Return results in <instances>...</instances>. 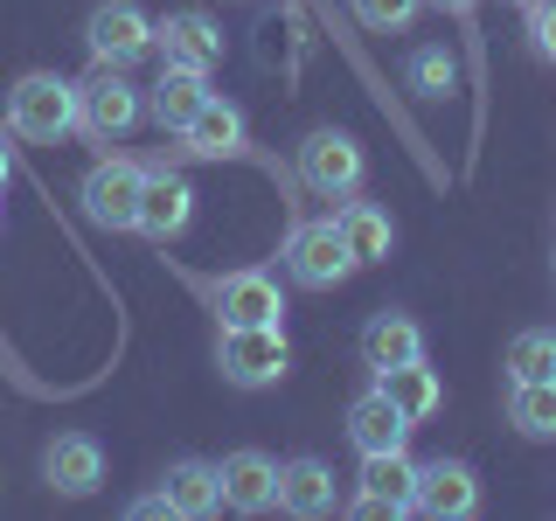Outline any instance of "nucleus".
Masks as SVG:
<instances>
[{"instance_id": "3", "label": "nucleus", "mask_w": 556, "mask_h": 521, "mask_svg": "<svg viewBox=\"0 0 556 521\" xmlns=\"http://www.w3.org/2000/svg\"><path fill=\"white\" fill-rule=\"evenodd\" d=\"M132 126H139V91L126 84V69L98 63L91 77L77 84V132H91V139H126Z\"/></svg>"}, {"instance_id": "25", "label": "nucleus", "mask_w": 556, "mask_h": 521, "mask_svg": "<svg viewBox=\"0 0 556 521\" xmlns=\"http://www.w3.org/2000/svg\"><path fill=\"white\" fill-rule=\"evenodd\" d=\"M417 8H425V0H355V22L376 28V35H396V28L417 22Z\"/></svg>"}, {"instance_id": "7", "label": "nucleus", "mask_w": 556, "mask_h": 521, "mask_svg": "<svg viewBox=\"0 0 556 521\" xmlns=\"http://www.w3.org/2000/svg\"><path fill=\"white\" fill-rule=\"evenodd\" d=\"M84 42H91V56H98V63L126 69V63H139V56L153 49V22L132 8V0H98L91 22H84Z\"/></svg>"}, {"instance_id": "23", "label": "nucleus", "mask_w": 556, "mask_h": 521, "mask_svg": "<svg viewBox=\"0 0 556 521\" xmlns=\"http://www.w3.org/2000/svg\"><path fill=\"white\" fill-rule=\"evenodd\" d=\"M508 424L521 439H556V382H515L508 390Z\"/></svg>"}, {"instance_id": "15", "label": "nucleus", "mask_w": 556, "mask_h": 521, "mask_svg": "<svg viewBox=\"0 0 556 521\" xmlns=\"http://www.w3.org/2000/svg\"><path fill=\"white\" fill-rule=\"evenodd\" d=\"M348 439H355V452H396L410 439V417L382 390H369V396H355V410H348Z\"/></svg>"}, {"instance_id": "2", "label": "nucleus", "mask_w": 556, "mask_h": 521, "mask_svg": "<svg viewBox=\"0 0 556 521\" xmlns=\"http://www.w3.org/2000/svg\"><path fill=\"white\" fill-rule=\"evenodd\" d=\"M216 369H223V382H237V390H271V382L292 369L286 327H223Z\"/></svg>"}, {"instance_id": "17", "label": "nucleus", "mask_w": 556, "mask_h": 521, "mask_svg": "<svg viewBox=\"0 0 556 521\" xmlns=\"http://www.w3.org/2000/svg\"><path fill=\"white\" fill-rule=\"evenodd\" d=\"M188 153H202V161H230V153H243V112L230 98H208L195 112V126L181 132Z\"/></svg>"}, {"instance_id": "30", "label": "nucleus", "mask_w": 556, "mask_h": 521, "mask_svg": "<svg viewBox=\"0 0 556 521\" xmlns=\"http://www.w3.org/2000/svg\"><path fill=\"white\" fill-rule=\"evenodd\" d=\"M439 8H452V14H466V8H473V0H439Z\"/></svg>"}, {"instance_id": "14", "label": "nucleus", "mask_w": 556, "mask_h": 521, "mask_svg": "<svg viewBox=\"0 0 556 521\" xmlns=\"http://www.w3.org/2000/svg\"><path fill=\"white\" fill-rule=\"evenodd\" d=\"M188 216H195V188L181 181V174H147V195H139V230L153 243L181 237Z\"/></svg>"}, {"instance_id": "19", "label": "nucleus", "mask_w": 556, "mask_h": 521, "mask_svg": "<svg viewBox=\"0 0 556 521\" xmlns=\"http://www.w3.org/2000/svg\"><path fill=\"white\" fill-rule=\"evenodd\" d=\"M161 494H167V508H174V514H188V521H202V514H216V508H223V480H216V466H202V459L167 466Z\"/></svg>"}, {"instance_id": "4", "label": "nucleus", "mask_w": 556, "mask_h": 521, "mask_svg": "<svg viewBox=\"0 0 556 521\" xmlns=\"http://www.w3.org/2000/svg\"><path fill=\"white\" fill-rule=\"evenodd\" d=\"M139 195H147V167L139 161H98L84 174V216L98 230H139Z\"/></svg>"}, {"instance_id": "12", "label": "nucleus", "mask_w": 556, "mask_h": 521, "mask_svg": "<svg viewBox=\"0 0 556 521\" xmlns=\"http://www.w3.org/2000/svg\"><path fill=\"white\" fill-rule=\"evenodd\" d=\"M153 49L167 56V69H202V77L223 63V35H216L208 14H167V22L153 28Z\"/></svg>"}, {"instance_id": "9", "label": "nucleus", "mask_w": 556, "mask_h": 521, "mask_svg": "<svg viewBox=\"0 0 556 521\" xmlns=\"http://www.w3.org/2000/svg\"><path fill=\"white\" fill-rule=\"evenodd\" d=\"M410 508L417 514H431V521H466L480 508V480H473V466H459V459H431V466H417V494H410Z\"/></svg>"}, {"instance_id": "16", "label": "nucleus", "mask_w": 556, "mask_h": 521, "mask_svg": "<svg viewBox=\"0 0 556 521\" xmlns=\"http://www.w3.org/2000/svg\"><path fill=\"white\" fill-rule=\"evenodd\" d=\"M362 361H369V369L425 361V334H417V320H404V313H376V320L362 327Z\"/></svg>"}, {"instance_id": "1", "label": "nucleus", "mask_w": 556, "mask_h": 521, "mask_svg": "<svg viewBox=\"0 0 556 521\" xmlns=\"http://www.w3.org/2000/svg\"><path fill=\"white\" fill-rule=\"evenodd\" d=\"M8 126L22 139H42V147L63 139V132H77V84L56 77V69H28L8 91Z\"/></svg>"}, {"instance_id": "29", "label": "nucleus", "mask_w": 556, "mask_h": 521, "mask_svg": "<svg viewBox=\"0 0 556 521\" xmlns=\"http://www.w3.org/2000/svg\"><path fill=\"white\" fill-rule=\"evenodd\" d=\"M8 167H14V161H8V139H0V181H8Z\"/></svg>"}, {"instance_id": "21", "label": "nucleus", "mask_w": 556, "mask_h": 521, "mask_svg": "<svg viewBox=\"0 0 556 521\" xmlns=\"http://www.w3.org/2000/svg\"><path fill=\"white\" fill-rule=\"evenodd\" d=\"M376 390H382V396H390V404H396V410H404V417H410V424H425V417H431V410H439V404H445V390H439V376H431V369H425V361H404V369H376Z\"/></svg>"}, {"instance_id": "27", "label": "nucleus", "mask_w": 556, "mask_h": 521, "mask_svg": "<svg viewBox=\"0 0 556 521\" xmlns=\"http://www.w3.org/2000/svg\"><path fill=\"white\" fill-rule=\"evenodd\" d=\"M529 35H535V56L556 63V0H529Z\"/></svg>"}, {"instance_id": "20", "label": "nucleus", "mask_w": 556, "mask_h": 521, "mask_svg": "<svg viewBox=\"0 0 556 521\" xmlns=\"http://www.w3.org/2000/svg\"><path fill=\"white\" fill-rule=\"evenodd\" d=\"M278 508L286 514H327L334 508V473H327L320 459H292V466H278Z\"/></svg>"}, {"instance_id": "24", "label": "nucleus", "mask_w": 556, "mask_h": 521, "mask_svg": "<svg viewBox=\"0 0 556 521\" xmlns=\"http://www.w3.org/2000/svg\"><path fill=\"white\" fill-rule=\"evenodd\" d=\"M508 376L515 382H556V334H515Z\"/></svg>"}, {"instance_id": "28", "label": "nucleus", "mask_w": 556, "mask_h": 521, "mask_svg": "<svg viewBox=\"0 0 556 521\" xmlns=\"http://www.w3.org/2000/svg\"><path fill=\"white\" fill-rule=\"evenodd\" d=\"M132 514H139V521H161V514H174V508H167V494H139Z\"/></svg>"}, {"instance_id": "8", "label": "nucleus", "mask_w": 556, "mask_h": 521, "mask_svg": "<svg viewBox=\"0 0 556 521\" xmlns=\"http://www.w3.org/2000/svg\"><path fill=\"white\" fill-rule=\"evenodd\" d=\"M208 300H216L223 327H278L286 320V292H278L271 271H230Z\"/></svg>"}, {"instance_id": "18", "label": "nucleus", "mask_w": 556, "mask_h": 521, "mask_svg": "<svg viewBox=\"0 0 556 521\" xmlns=\"http://www.w3.org/2000/svg\"><path fill=\"white\" fill-rule=\"evenodd\" d=\"M208 98H216V91H208L202 69H167V77L153 84V118H161V132H188Z\"/></svg>"}, {"instance_id": "22", "label": "nucleus", "mask_w": 556, "mask_h": 521, "mask_svg": "<svg viewBox=\"0 0 556 521\" xmlns=\"http://www.w3.org/2000/svg\"><path fill=\"white\" fill-rule=\"evenodd\" d=\"M334 230H341L348 251H355V265H376V257H390V243H396L390 216H382L376 202H348L341 216H334Z\"/></svg>"}, {"instance_id": "5", "label": "nucleus", "mask_w": 556, "mask_h": 521, "mask_svg": "<svg viewBox=\"0 0 556 521\" xmlns=\"http://www.w3.org/2000/svg\"><path fill=\"white\" fill-rule=\"evenodd\" d=\"M286 271H292V285H306V292H334L348 271H355V251L341 243L334 223H300V230L286 237Z\"/></svg>"}, {"instance_id": "6", "label": "nucleus", "mask_w": 556, "mask_h": 521, "mask_svg": "<svg viewBox=\"0 0 556 521\" xmlns=\"http://www.w3.org/2000/svg\"><path fill=\"white\" fill-rule=\"evenodd\" d=\"M300 181L313 188L320 202H348L362 188V147H355V132H313L306 147H300Z\"/></svg>"}, {"instance_id": "10", "label": "nucleus", "mask_w": 556, "mask_h": 521, "mask_svg": "<svg viewBox=\"0 0 556 521\" xmlns=\"http://www.w3.org/2000/svg\"><path fill=\"white\" fill-rule=\"evenodd\" d=\"M410 494H417V459L404 445L396 452H362V494H355L362 514H404Z\"/></svg>"}, {"instance_id": "11", "label": "nucleus", "mask_w": 556, "mask_h": 521, "mask_svg": "<svg viewBox=\"0 0 556 521\" xmlns=\"http://www.w3.org/2000/svg\"><path fill=\"white\" fill-rule=\"evenodd\" d=\"M42 473H49L56 494L84 500V494H98V486H104V452H98L91 431H63V439L42 452Z\"/></svg>"}, {"instance_id": "13", "label": "nucleus", "mask_w": 556, "mask_h": 521, "mask_svg": "<svg viewBox=\"0 0 556 521\" xmlns=\"http://www.w3.org/2000/svg\"><path fill=\"white\" fill-rule=\"evenodd\" d=\"M216 480H223V508H237V514L278 508V466L265 452H230V459L216 466Z\"/></svg>"}, {"instance_id": "26", "label": "nucleus", "mask_w": 556, "mask_h": 521, "mask_svg": "<svg viewBox=\"0 0 556 521\" xmlns=\"http://www.w3.org/2000/svg\"><path fill=\"white\" fill-rule=\"evenodd\" d=\"M452 77H459V69H452L445 49H417V56H410V91L445 98V91H452Z\"/></svg>"}]
</instances>
